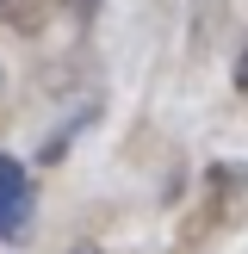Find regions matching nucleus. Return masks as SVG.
<instances>
[{"mask_svg": "<svg viewBox=\"0 0 248 254\" xmlns=\"http://www.w3.org/2000/svg\"><path fill=\"white\" fill-rule=\"evenodd\" d=\"M236 87L248 93V50H242V62H236Z\"/></svg>", "mask_w": 248, "mask_h": 254, "instance_id": "nucleus-2", "label": "nucleus"}, {"mask_svg": "<svg viewBox=\"0 0 248 254\" xmlns=\"http://www.w3.org/2000/svg\"><path fill=\"white\" fill-rule=\"evenodd\" d=\"M31 211H37L31 174H25L12 155H0V242H19V236L31 230Z\"/></svg>", "mask_w": 248, "mask_h": 254, "instance_id": "nucleus-1", "label": "nucleus"}]
</instances>
